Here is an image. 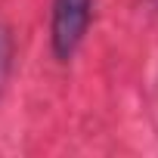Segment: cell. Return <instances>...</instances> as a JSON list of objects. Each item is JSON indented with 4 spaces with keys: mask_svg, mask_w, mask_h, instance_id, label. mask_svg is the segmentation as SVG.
Instances as JSON below:
<instances>
[{
    "mask_svg": "<svg viewBox=\"0 0 158 158\" xmlns=\"http://www.w3.org/2000/svg\"><path fill=\"white\" fill-rule=\"evenodd\" d=\"M13 56H16V40H13V28L6 22H0V93L6 90L10 71H13Z\"/></svg>",
    "mask_w": 158,
    "mask_h": 158,
    "instance_id": "obj_2",
    "label": "cell"
},
{
    "mask_svg": "<svg viewBox=\"0 0 158 158\" xmlns=\"http://www.w3.org/2000/svg\"><path fill=\"white\" fill-rule=\"evenodd\" d=\"M93 19V0H53L50 44L59 62H68L81 47Z\"/></svg>",
    "mask_w": 158,
    "mask_h": 158,
    "instance_id": "obj_1",
    "label": "cell"
}]
</instances>
